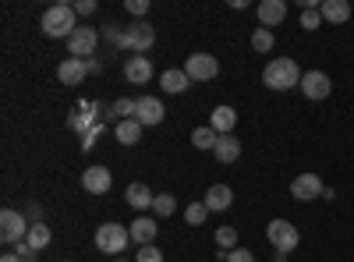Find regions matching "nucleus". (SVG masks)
<instances>
[{
	"mask_svg": "<svg viewBox=\"0 0 354 262\" xmlns=\"http://www.w3.org/2000/svg\"><path fill=\"white\" fill-rule=\"evenodd\" d=\"M131 245V230L124 223H103L96 227V248L103 255H121Z\"/></svg>",
	"mask_w": 354,
	"mask_h": 262,
	"instance_id": "7ed1b4c3",
	"label": "nucleus"
},
{
	"mask_svg": "<svg viewBox=\"0 0 354 262\" xmlns=\"http://www.w3.org/2000/svg\"><path fill=\"white\" fill-rule=\"evenodd\" d=\"M234 124H238V110L227 106V103H220V106L209 113V128H213L216 135H234Z\"/></svg>",
	"mask_w": 354,
	"mask_h": 262,
	"instance_id": "dca6fc26",
	"label": "nucleus"
},
{
	"mask_svg": "<svg viewBox=\"0 0 354 262\" xmlns=\"http://www.w3.org/2000/svg\"><path fill=\"white\" fill-rule=\"evenodd\" d=\"M39 28H43L50 39H71V32L78 28V15H75L71 4H53V8L43 15Z\"/></svg>",
	"mask_w": 354,
	"mask_h": 262,
	"instance_id": "f03ea898",
	"label": "nucleus"
},
{
	"mask_svg": "<svg viewBox=\"0 0 354 262\" xmlns=\"http://www.w3.org/2000/svg\"><path fill=\"white\" fill-rule=\"evenodd\" d=\"M39 216H43V209H39V206H28V220H32V223H43Z\"/></svg>",
	"mask_w": 354,
	"mask_h": 262,
	"instance_id": "58836bf2",
	"label": "nucleus"
},
{
	"mask_svg": "<svg viewBox=\"0 0 354 262\" xmlns=\"http://www.w3.org/2000/svg\"><path fill=\"white\" fill-rule=\"evenodd\" d=\"M128 15L135 18V21H145V15H149V0H128Z\"/></svg>",
	"mask_w": 354,
	"mask_h": 262,
	"instance_id": "2f4dec72",
	"label": "nucleus"
},
{
	"mask_svg": "<svg viewBox=\"0 0 354 262\" xmlns=\"http://www.w3.org/2000/svg\"><path fill=\"white\" fill-rule=\"evenodd\" d=\"M113 262H124V259H113Z\"/></svg>",
	"mask_w": 354,
	"mask_h": 262,
	"instance_id": "a19ab883",
	"label": "nucleus"
},
{
	"mask_svg": "<svg viewBox=\"0 0 354 262\" xmlns=\"http://www.w3.org/2000/svg\"><path fill=\"white\" fill-rule=\"evenodd\" d=\"M124 202L131 209H153V202H156V195L145 188L142 181H135V185H128V191H124Z\"/></svg>",
	"mask_w": 354,
	"mask_h": 262,
	"instance_id": "aec40b11",
	"label": "nucleus"
},
{
	"mask_svg": "<svg viewBox=\"0 0 354 262\" xmlns=\"http://www.w3.org/2000/svg\"><path fill=\"white\" fill-rule=\"evenodd\" d=\"M113 135H117V142H121V145H135V142H142V124L135 118L131 121H117Z\"/></svg>",
	"mask_w": 354,
	"mask_h": 262,
	"instance_id": "5701e85b",
	"label": "nucleus"
},
{
	"mask_svg": "<svg viewBox=\"0 0 354 262\" xmlns=\"http://www.w3.org/2000/svg\"><path fill=\"white\" fill-rule=\"evenodd\" d=\"M262 85L273 93H287V89H298L301 85V68L298 61H290V57H273L270 64L262 71Z\"/></svg>",
	"mask_w": 354,
	"mask_h": 262,
	"instance_id": "f257e3e1",
	"label": "nucleus"
},
{
	"mask_svg": "<svg viewBox=\"0 0 354 262\" xmlns=\"http://www.w3.org/2000/svg\"><path fill=\"white\" fill-rule=\"evenodd\" d=\"M205 209H209V213H223V209H230L234 206V191L227 188V185H213L209 191H205Z\"/></svg>",
	"mask_w": 354,
	"mask_h": 262,
	"instance_id": "a211bd4d",
	"label": "nucleus"
},
{
	"mask_svg": "<svg viewBox=\"0 0 354 262\" xmlns=\"http://www.w3.org/2000/svg\"><path fill=\"white\" fill-rule=\"evenodd\" d=\"M113 118L117 121H131L135 118V100H117L113 103Z\"/></svg>",
	"mask_w": 354,
	"mask_h": 262,
	"instance_id": "7c9ffc66",
	"label": "nucleus"
},
{
	"mask_svg": "<svg viewBox=\"0 0 354 262\" xmlns=\"http://www.w3.org/2000/svg\"><path fill=\"white\" fill-rule=\"evenodd\" d=\"M216 142H220V135H216L209 124L192 131V145H195V149H216Z\"/></svg>",
	"mask_w": 354,
	"mask_h": 262,
	"instance_id": "393cba45",
	"label": "nucleus"
},
{
	"mask_svg": "<svg viewBox=\"0 0 354 262\" xmlns=\"http://www.w3.org/2000/svg\"><path fill=\"white\" fill-rule=\"evenodd\" d=\"M110 185H113V174L106 170V167H88L85 174H82V188L88 191V195H106L110 191Z\"/></svg>",
	"mask_w": 354,
	"mask_h": 262,
	"instance_id": "f8f14e48",
	"label": "nucleus"
},
{
	"mask_svg": "<svg viewBox=\"0 0 354 262\" xmlns=\"http://www.w3.org/2000/svg\"><path fill=\"white\" fill-rule=\"evenodd\" d=\"M135 262H163V252L156 245H145V248L135 252Z\"/></svg>",
	"mask_w": 354,
	"mask_h": 262,
	"instance_id": "473e14b6",
	"label": "nucleus"
},
{
	"mask_svg": "<svg viewBox=\"0 0 354 262\" xmlns=\"http://www.w3.org/2000/svg\"><path fill=\"white\" fill-rule=\"evenodd\" d=\"M103 131H106V124L100 121V124H96L93 131H88V135H82V149H85V153H88V149H93V145H96V138H100Z\"/></svg>",
	"mask_w": 354,
	"mask_h": 262,
	"instance_id": "72a5a7b5",
	"label": "nucleus"
},
{
	"mask_svg": "<svg viewBox=\"0 0 354 262\" xmlns=\"http://www.w3.org/2000/svg\"><path fill=\"white\" fill-rule=\"evenodd\" d=\"M223 262H255V255H252L248 248H234V252L223 255Z\"/></svg>",
	"mask_w": 354,
	"mask_h": 262,
	"instance_id": "f704fd0d",
	"label": "nucleus"
},
{
	"mask_svg": "<svg viewBox=\"0 0 354 262\" xmlns=\"http://www.w3.org/2000/svg\"><path fill=\"white\" fill-rule=\"evenodd\" d=\"M163 118H167L163 100H156V96H138V100H135V121H138L142 128L163 124Z\"/></svg>",
	"mask_w": 354,
	"mask_h": 262,
	"instance_id": "9b49d317",
	"label": "nucleus"
},
{
	"mask_svg": "<svg viewBox=\"0 0 354 262\" xmlns=\"http://www.w3.org/2000/svg\"><path fill=\"white\" fill-rule=\"evenodd\" d=\"M124 78L131 82V85H145V82H153V61L149 57H128L124 61Z\"/></svg>",
	"mask_w": 354,
	"mask_h": 262,
	"instance_id": "ddd939ff",
	"label": "nucleus"
},
{
	"mask_svg": "<svg viewBox=\"0 0 354 262\" xmlns=\"http://www.w3.org/2000/svg\"><path fill=\"white\" fill-rule=\"evenodd\" d=\"M216 248L220 252H234V248H238V230H234V227H220L216 230Z\"/></svg>",
	"mask_w": 354,
	"mask_h": 262,
	"instance_id": "bb28decb",
	"label": "nucleus"
},
{
	"mask_svg": "<svg viewBox=\"0 0 354 262\" xmlns=\"http://www.w3.org/2000/svg\"><path fill=\"white\" fill-rule=\"evenodd\" d=\"M128 230H131V241H135L138 248H145V245H153V241H156V230H160V227H156L153 216H138Z\"/></svg>",
	"mask_w": 354,
	"mask_h": 262,
	"instance_id": "f3484780",
	"label": "nucleus"
},
{
	"mask_svg": "<svg viewBox=\"0 0 354 262\" xmlns=\"http://www.w3.org/2000/svg\"><path fill=\"white\" fill-rule=\"evenodd\" d=\"M153 213H156V216H174V213H177V198H174V195H167V191H163V195H156Z\"/></svg>",
	"mask_w": 354,
	"mask_h": 262,
	"instance_id": "cd10ccee",
	"label": "nucleus"
},
{
	"mask_svg": "<svg viewBox=\"0 0 354 262\" xmlns=\"http://www.w3.org/2000/svg\"><path fill=\"white\" fill-rule=\"evenodd\" d=\"M298 89L305 93V100H312V103H322V100H326V96L333 93V78H330L326 71H305Z\"/></svg>",
	"mask_w": 354,
	"mask_h": 262,
	"instance_id": "6e6552de",
	"label": "nucleus"
},
{
	"mask_svg": "<svg viewBox=\"0 0 354 262\" xmlns=\"http://www.w3.org/2000/svg\"><path fill=\"white\" fill-rule=\"evenodd\" d=\"M266 241L273 245V252L290 255L294 248L301 245V234H298V227H294L290 220H273L270 227H266Z\"/></svg>",
	"mask_w": 354,
	"mask_h": 262,
	"instance_id": "20e7f679",
	"label": "nucleus"
},
{
	"mask_svg": "<svg viewBox=\"0 0 354 262\" xmlns=\"http://www.w3.org/2000/svg\"><path fill=\"white\" fill-rule=\"evenodd\" d=\"M0 262H21V259H18V252H4V255H0Z\"/></svg>",
	"mask_w": 354,
	"mask_h": 262,
	"instance_id": "ea45409f",
	"label": "nucleus"
},
{
	"mask_svg": "<svg viewBox=\"0 0 354 262\" xmlns=\"http://www.w3.org/2000/svg\"><path fill=\"white\" fill-rule=\"evenodd\" d=\"M15 252H18V259H21V262H36V255H39V252H36L32 245H28V241H21Z\"/></svg>",
	"mask_w": 354,
	"mask_h": 262,
	"instance_id": "c9c22d12",
	"label": "nucleus"
},
{
	"mask_svg": "<svg viewBox=\"0 0 354 262\" xmlns=\"http://www.w3.org/2000/svg\"><path fill=\"white\" fill-rule=\"evenodd\" d=\"M103 71V61H100V57H93V61H88V75H100Z\"/></svg>",
	"mask_w": 354,
	"mask_h": 262,
	"instance_id": "4c0bfd02",
	"label": "nucleus"
},
{
	"mask_svg": "<svg viewBox=\"0 0 354 262\" xmlns=\"http://www.w3.org/2000/svg\"><path fill=\"white\" fill-rule=\"evenodd\" d=\"M287 18V0H262L259 4V21L262 28H277Z\"/></svg>",
	"mask_w": 354,
	"mask_h": 262,
	"instance_id": "2eb2a0df",
	"label": "nucleus"
},
{
	"mask_svg": "<svg viewBox=\"0 0 354 262\" xmlns=\"http://www.w3.org/2000/svg\"><path fill=\"white\" fill-rule=\"evenodd\" d=\"M153 43H156V28H153L149 21H131V25L124 28V50H135V53L142 57Z\"/></svg>",
	"mask_w": 354,
	"mask_h": 262,
	"instance_id": "1a4fd4ad",
	"label": "nucleus"
},
{
	"mask_svg": "<svg viewBox=\"0 0 354 262\" xmlns=\"http://www.w3.org/2000/svg\"><path fill=\"white\" fill-rule=\"evenodd\" d=\"M322 21H330V25H344L351 21V4L347 0H322Z\"/></svg>",
	"mask_w": 354,
	"mask_h": 262,
	"instance_id": "6ab92c4d",
	"label": "nucleus"
},
{
	"mask_svg": "<svg viewBox=\"0 0 354 262\" xmlns=\"http://www.w3.org/2000/svg\"><path fill=\"white\" fill-rule=\"evenodd\" d=\"M273 28H255V32H252V50L255 53H270L273 50Z\"/></svg>",
	"mask_w": 354,
	"mask_h": 262,
	"instance_id": "a878e982",
	"label": "nucleus"
},
{
	"mask_svg": "<svg viewBox=\"0 0 354 262\" xmlns=\"http://www.w3.org/2000/svg\"><path fill=\"white\" fill-rule=\"evenodd\" d=\"M28 216L25 213H18V209H4L0 213V241L4 245H21L25 238H28Z\"/></svg>",
	"mask_w": 354,
	"mask_h": 262,
	"instance_id": "39448f33",
	"label": "nucleus"
},
{
	"mask_svg": "<svg viewBox=\"0 0 354 262\" xmlns=\"http://www.w3.org/2000/svg\"><path fill=\"white\" fill-rule=\"evenodd\" d=\"M160 85H163V93H170V96H181L188 85H192V78L185 75V68L177 71V68H170V71H163V78H160Z\"/></svg>",
	"mask_w": 354,
	"mask_h": 262,
	"instance_id": "412c9836",
	"label": "nucleus"
},
{
	"mask_svg": "<svg viewBox=\"0 0 354 262\" xmlns=\"http://www.w3.org/2000/svg\"><path fill=\"white\" fill-rule=\"evenodd\" d=\"M213 153H216L220 163H234V160L241 156V138H238V135H220V142H216Z\"/></svg>",
	"mask_w": 354,
	"mask_h": 262,
	"instance_id": "4be33fe9",
	"label": "nucleus"
},
{
	"mask_svg": "<svg viewBox=\"0 0 354 262\" xmlns=\"http://www.w3.org/2000/svg\"><path fill=\"white\" fill-rule=\"evenodd\" d=\"M322 191H326V185H322L319 174H298V178L290 181L294 202H315V198H322Z\"/></svg>",
	"mask_w": 354,
	"mask_h": 262,
	"instance_id": "9d476101",
	"label": "nucleus"
},
{
	"mask_svg": "<svg viewBox=\"0 0 354 262\" xmlns=\"http://www.w3.org/2000/svg\"><path fill=\"white\" fill-rule=\"evenodd\" d=\"M185 75L192 82H213L220 75V61L213 53H192L188 61H185Z\"/></svg>",
	"mask_w": 354,
	"mask_h": 262,
	"instance_id": "0eeeda50",
	"label": "nucleus"
},
{
	"mask_svg": "<svg viewBox=\"0 0 354 262\" xmlns=\"http://www.w3.org/2000/svg\"><path fill=\"white\" fill-rule=\"evenodd\" d=\"M88 75V61H78V57H64L61 68H57V78H61V85H82Z\"/></svg>",
	"mask_w": 354,
	"mask_h": 262,
	"instance_id": "4468645a",
	"label": "nucleus"
},
{
	"mask_svg": "<svg viewBox=\"0 0 354 262\" xmlns=\"http://www.w3.org/2000/svg\"><path fill=\"white\" fill-rule=\"evenodd\" d=\"M319 25H322V11L319 8H305L301 11V28H305V32H315Z\"/></svg>",
	"mask_w": 354,
	"mask_h": 262,
	"instance_id": "c756f323",
	"label": "nucleus"
},
{
	"mask_svg": "<svg viewBox=\"0 0 354 262\" xmlns=\"http://www.w3.org/2000/svg\"><path fill=\"white\" fill-rule=\"evenodd\" d=\"M205 216H209V209H205V202H192V206L185 209L188 227H202V223H205Z\"/></svg>",
	"mask_w": 354,
	"mask_h": 262,
	"instance_id": "c85d7f7f",
	"label": "nucleus"
},
{
	"mask_svg": "<svg viewBox=\"0 0 354 262\" xmlns=\"http://www.w3.org/2000/svg\"><path fill=\"white\" fill-rule=\"evenodd\" d=\"M71 8H75V15H82V18H85V15H93V11H96V0H75Z\"/></svg>",
	"mask_w": 354,
	"mask_h": 262,
	"instance_id": "e433bc0d",
	"label": "nucleus"
},
{
	"mask_svg": "<svg viewBox=\"0 0 354 262\" xmlns=\"http://www.w3.org/2000/svg\"><path fill=\"white\" fill-rule=\"evenodd\" d=\"M25 241L32 245L36 252H43V248H50L53 234H50V227H46V223H32V227H28V238H25Z\"/></svg>",
	"mask_w": 354,
	"mask_h": 262,
	"instance_id": "b1692460",
	"label": "nucleus"
},
{
	"mask_svg": "<svg viewBox=\"0 0 354 262\" xmlns=\"http://www.w3.org/2000/svg\"><path fill=\"white\" fill-rule=\"evenodd\" d=\"M96 46H100V32H96V28H88V25H78L71 32V39H68V53L78 57V61H93Z\"/></svg>",
	"mask_w": 354,
	"mask_h": 262,
	"instance_id": "423d86ee",
	"label": "nucleus"
}]
</instances>
